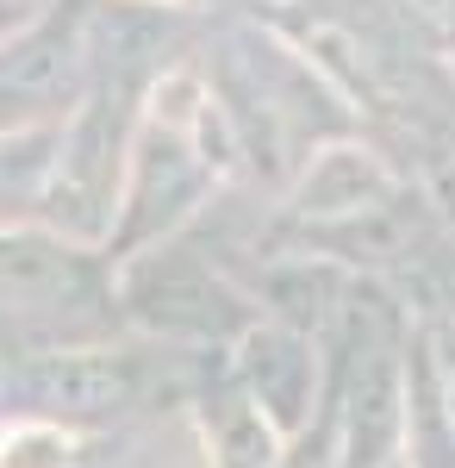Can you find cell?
I'll list each match as a JSON object with an SVG mask.
<instances>
[{
  "label": "cell",
  "mask_w": 455,
  "mask_h": 468,
  "mask_svg": "<svg viewBox=\"0 0 455 468\" xmlns=\"http://www.w3.org/2000/svg\"><path fill=\"white\" fill-rule=\"evenodd\" d=\"M187 412H194V431L206 450V468H275L280 443L275 425L244 399V388L231 381L225 350H200L194 356V381H187Z\"/></svg>",
  "instance_id": "obj_7"
},
{
  "label": "cell",
  "mask_w": 455,
  "mask_h": 468,
  "mask_svg": "<svg viewBox=\"0 0 455 468\" xmlns=\"http://www.w3.org/2000/svg\"><path fill=\"white\" fill-rule=\"evenodd\" d=\"M57 144H63V119L0 138V225H37L44 187L57 169Z\"/></svg>",
  "instance_id": "obj_8"
},
{
  "label": "cell",
  "mask_w": 455,
  "mask_h": 468,
  "mask_svg": "<svg viewBox=\"0 0 455 468\" xmlns=\"http://www.w3.org/2000/svg\"><path fill=\"white\" fill-rule=\"evenodd\" d=\"M231 176H244V144H238L225 107H218L212 81L187 57L143 101L101 256L119 269V262L194 231Z\"/></svg>",
  "instance_id": "obj_1"
},
{
  "label": "cell",
  "mask_w": 455,
  "mask_h": 468,
  "mask_svg": "<svg viewBox=\"0 0 455 468\" xmlns=\"http://www.w3.org/2000/svg\"><path fill=\"white\" fill-rule=\"evenodd\" d=\"M119 6H156V13H187V19H200V13L225 6V0H119Z\"/></svg>",
  "instance_id": "obj_10"
},
{
  "label": "cell",
  "mask_w": 455,
  "mask_h": 468,
  "mask_svg": "<svg viewBox=\"0 0 455 468\" xmlns=\"http://www.w3.org/2000/svg\"><path fill=\"white\" fill-rule=\"evenodd\" d=\"M0 468H88V437L44 419H0Z\"/></svg>",
  "instance_id": "obj_9"
},
{
  "label": "cell",
  "mask_w": 455,
  "mask_h": 468,
  "mask_svg": "<svg viewBox=\"0 0 455 468\" xmlns=\"http://www.w3.org/2000/svg\"><path fill=\"white\" fill-rule=\"evenodd\" d=\"M112 313L132 319L138 331H150V337L187 344L194 356L200 350H231L249 324L262 319L256 300L244 293V282L194 250L187 231L112 269Z\"/></svg>",
  "instance_id": "obj_2"
},
{
  "label": "cell",
  "mask_w": 455,
  "mask_h": 468,
  "mask_svg": "<svg viewBox=\"0 0 455 468\" xmlns=\"http://www.w3.org/2000/svg\"><path fill=\"white\" fill-rule=\"evenodd\" d=\"M88 32L94 0H50L44 19L0 37V138L75 112L88 88Z\"/></svg>",
  "instance_id": "obj_4"
},
{
  "label": "cell",
  "mask_w": 455,
  "mask_h": 468,
  "mask_svg": "<svg viewBox=\"0 0 455 468\" xmlns=\"http://www.w3.org/2000/svg\"><path fill=\"white\" fill-rule=\"evenodd\" d=\"M0 306L13 313H112V262L44 225H0Z\"/></svg>",
  "instance_id": "obj_5"
},
{
  "label": "cell",
  "mask_w": 455,
  "mask_h": 468,
  "mask_svg": "<svg viewBox=\"0 0 455 468\" xmlns=\"http://www.w3.org/2000/svg\"><path fill=\"white\" fill-rule=\"evenodd\" d=\"M13 356H19V350H13V344L0 337V388H6V368H13Z\"/></svg>",
  "instance_id": "obj_11"
},
{
  "label": "cell",
  "mask_w": 455,
  "mask_h": 468,
  "mask_svg": "<svg viewBox=\"0 0 455 468\" xmlns=\"http://www.w3.org/2000/svg\"><path fill=\"white\" fill-rule=\"evenodd\" d=\"M318 350H324V344L287 331V324H269V319H256L244 337L225 350L231 381H238L244 399L275 425L280 443H293V437L306 431L318 399H324V356H318Z\"/></svg>",
  "instance_id": "obj_6"
},
{
  "label": "cell",
  "mask_w": 455,
  "mask_h": 468,
  "mask_svg": "<svg viewBox=\"0 0 455 468\" xmlns=\"http://www.w3.org/2000/svg\"><path fill=\"white\" fill-rule=\"evenodd\" d=\"M143 368L119 344H44L19 350L0 388V419H44L63 431H94L106 419H119L125 406H138Z\"/></svg>",
  "instance_id": "obj_3"
}]
</instances>
